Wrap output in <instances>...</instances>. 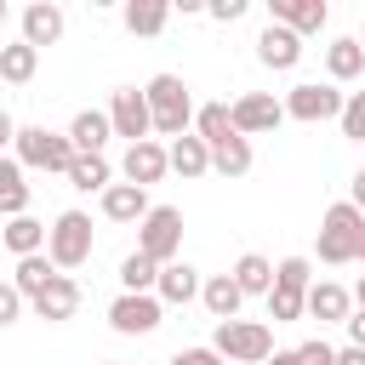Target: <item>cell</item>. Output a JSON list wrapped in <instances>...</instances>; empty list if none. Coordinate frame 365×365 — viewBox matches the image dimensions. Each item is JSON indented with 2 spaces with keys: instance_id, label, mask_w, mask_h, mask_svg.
<instances>
[{
  "instance_id": "cell-7",
  "label": "cell",
  "mask_w": 365,
  "mask_h": 365,
  "mask_svg": "<svg viewBox=\"0 0 365 365\" xmlns=\"http://www.w3.org/2000/svg\"><path fill=\"white\" fill-rule=\"evenodd\" d=\"M160 314H165V302H160L154 291H120V297L108 302V325H114L120 336H148V331L160 325Z\"/></svg>"
},
{
  "instance_id": "cell-33",
  "label": "cell",
  "mask_w": 365,
  "mask_h": 365,
  "mask_svg": "<svg viewBox=\"0 0 365 365\" xmlns=\"http://www.w3.org/2000/svg\"><path fill=\"white\" fill-rule=\"evenodd\" d=\"M274 285H279V291H297V297H308V285H314V268H308V257H285V262H274Z\"/></svg>"
},
{
  "instance_id": "cell-10",
  "label": "cell",
  "mask_w": 365,
  "mask_h": 365,
  "mask_svg": "<svg viewBox=\"0 0 365 365\" xmlns=\"http://www.w3.org/2000/svg\"><path fill=\"white\" fill-rule=\"evenodd\" d=\"M228 114H234V131H240V137H257V131H274V125L285 120V103L268 97V91H245Z\"/></svg>"
},
{
  "instance_id": "cell-45",
  "label": "cell",
  "mask_w": 365,
  "mask_h": 365,
  "mask_svg": "<svg viewBox=\"0 0 365 365\" xmlns=\"http://www.w3.org/2000/svg\"><path fill=\"white\" fill-rule=\"evenodd\" d=\"M354 302H359V308H365V279H359V285H354Z\"/></svg>"
},
{
  "instance_id": "cell-14",
  "label": "cell",
  "mask_w": 365,
  "mask_h": 365,
  "mask_svg": "<svg viewBox=\"0 0 365 365\" xmlns=\"http://www.w3.org/2000/svg\"><path fill=\"white\" fill-rule=\"evenodd\" d=\"M171 165H165V148L154 143V137H143V143H131L125 148V182H137V188H148V182H160Z\"/></svg>"
},
{
  "instance_id": "cell-21",
  "label": "cell",
  "mask_w": 365,
  "mask_h": 365,
  "mask_svg": "<svg viewBox=\"0 0 365 365\" xmlns=\"http://www.w3.org/2000/svg\"><path fill=\"white\" fill-rule=\"evenodd\" d=\"M234 285H240V297H268L274 291V262L268 257H257V251H245L240 262H234V274H228Z\"/></svg>"
},
{
  "instance_id": "cell-27",
  "label": "cell",
  "mask_w": 365,
  "mask_h": 365,
  "mask_svg": "<svg viewBox=\"0 0 365 365\" xmlns=\"http://www.w3.org/2000/svg\"><path fill=\"white\" fill-rule=\"evenodd\" d=\"M40 245H46V222H34L29 211L6 222V251H11V257H34Z\"/></svg>"
},
{
  "instance_id": "cell-40",
  "label": "cell",
  "mask_w": 365,
  "mask_h": 365,
  "mask_svg": "<svg viewBox=\"0 0 365 365\" xmlns=\"http://www.w3.org/2000/svg\"><path fill=\"white\" fill-rule=\"evenodd\" d=\"M342 325H348V342H354V348H365V308H359V314H348Z\"/></svg>"
},
{
  "instance_id": "cell-23",
  "label": "cell",
  "mask_w": 365,
  "mask_h": 365,
  "mask_svg": "<svg viewBox=\"0 0 365 365\" xmlns=\"http://www.w3.org/2000/svg\"><path fill=\"white\" fill-rule=\"evenodd\" d=\"M194 137H200L205 148H217V143L240 137V131H234V114H228V103H205V108H194Z\"/></svg>"
},
{
  "instance_id": "cell-48",
  "label": "cell",
  "mask_w": 365,
  "mask_h": 365,
  "mask_svg": "<svg viewBox=\"0 0 365 365\" xmlns=\"http://www.w3.org/2000/svg\"><path fill=\"white\" fill-rule=\"evenodd\" d=\"M359 279H365V274H359Z\"/></svg>"
},
{
  "instance_id": "cell-25",
  "label": "cell",
  "mask_w": 365,
  "mask_h": 365,
  "mask_svg": "<svg viewBox=\"0 0 365 365\" xmlns=\"http://www.w3.org/2000/svg\"><path fill=\"white\" fill-rule=\"evenodd\" d=\"M63 177H68L80 194H103V188L114 182V171H108V160H103V154H74V165H68Z\"/></svg>"
},
{
  "instance_id": "cell-39",
  "label": "cell",
  "mask_w": 365,
  "mask_h": 365,
  "mask_svg": "<svg viewBox=\"0 0 365 365\" xmlns=\"http://www.w3.org/2000/svg\"><path fill=\"white\" fill-rule=\"evenodd\" d=\"M171 365H228V359H217L211 348H182V354H177Z\"/></svg>"
},
{
  "instance_id": "cell-35",
  "label": "cell",
  "mask_w": 365,
  "mask_h": 365,
  "mask_svg": "<svg viewBox=\"0 0 365 365\" xmlns=\"http://www.w3.org/2000/svg\"><path fill=\"white\" fill-rule=\"evenodd\" d=\"M268 319H274V325H291V319H302V297L274 285V291H268Z\"/></svg>"
},
{
  "instance_id": "cell-41",
  "label": "cell",
  "mask_w": 365,
  "mask_h": 365,
  "mask_svg": "<svg viewBox=\"0 0 365 365\" xmlns=\"http://www.w3.org/2000/svg\"><path fill=\"white\" fill-rule=\"evenodd\" d=\"M348 205H354V211H359V217H365V171H359V177H354V182H348Z\"/></svg>"
},
{
  "instance_id": "cell-24",
  "label": "cell",
  "mask_w": 365,
  "mask_h": 365,
  "mask_svg": "<svg viewBox=\"0 0 365 365\" xmlns=\"http://www.w3.org/2000/svg\"><path fill=\"white\" fill-rule=\"evenodd\" d=\"M51 279H57V268H51V257H46V251L17 257V279H11V285H17V297H23V302H34V297H40Z\"/></svg>"
},
{
  "instance_id": "cell-38",
  "label": "cell",
  "mask_w": 365,
  "mask_h": 365,
  "mask_svg": "<svg viewBox=\"0 0 365 365\" xmlns=\"http://www.w3.org/2000/svg\"><path fill=\"white\" fill-rule=\"evenodd\" d=\"M23 314V297H17V285H0V325H11Z\"/></svg>"
},
{
  "instance_id": "cell-36",
  "label": "cell",
  "mask_w": 365,
  "mask_h": 365,
  "mask_svg": "<svg viewBox=\"0 0 365 365\" xmlns=\"http://www.w3.org/2000/svg\"><path fill=\"white\" fill-rule=\"evenodd\" d=\"M297 359H302V365H331V359H336V348H331V342H319V336H308V342L297 348Z\"/></svg>"
},
{
  "instance_id": "cell-22",
  "label": "cell",
  "mask_w": 365,
  "mask_h": 365,
  "mask_svg": "<svg viewBox=\"0 0 365 365\" xmlns=\"http://www.w3.org/2000/svg\"><path fill=\"white\" fill-rule=\"evenodd\" d=\"M200 302H205L211 319H234L245 297H240V285H234L228 274H211V279H200Z\"/></svg>"
},
{
  "instance_id": "cell-12",
  "label": "cell",
  "mask_w": 365,
  "mask_h": 365,
  "mask_svg": "<svg viewBox=\"0 0 365 365\" xmlns=\"http://www.w3.org/2000/svg\"><path fill=\"white\" fill-rule=\"evenodd\" d=\"M63 40V6H51V0H34V6H23V46H57Z\"/></svg>"
},
{
  "instance_id": "cell-16",
  "label": "cell",
  "mask_w": 365,
  "mask_h": 365,
  "mask_svg": "<svg viewBox=\"0 0 365 365\" xmlns=\"http://www.w3.org/2000/svg\"><path fill=\"white\" fill-rule=\"evenodd\" d=\"M348 308H354V297H348L342 285H331V279L308 285V297H302V314H314L319 325H342V319H348Z\"/></svg>"
},
{
  "instance_id": "cell-15",
  "label": "cell",
  "mask_w": 365,
  "mask_h": 365,
  "mask_svg": "<svg viewBox=\"0 0 365 365\" xmlns=\"http://www.w3.org/2000/svg\"><path fill=\"white\" fill-rule=\"evenodd\" d=\"M103 217H108V222H143V217H148V188H137V182H108V188H103Z\"/></svg>"
},
{
  "instance_id": "cell-9",
  "label": "cell",
  "mask_w": 365,
  "mask_h": 365,
  "mask_svg": "<svg viewBox=\"0 0 365 365\" xmlns=\"http://www.w3.org/2000/svg\"><path fill=\"white\" fill-rule=\"evenodd\" d=\"M108 131L114 137H125V148L131 143H143L154 125H148V103H143V91L137 86H120L114 97H108Z\"/></svg>"
},
{
  "instance_id": "cell-42",
  "label": "cell",
  "mask_w": 365,
  "mask_h": 365,
  "mask_svg": "<svg viewBox=\"0 0 365 365\" xmlns=\"http://www.w3.org/2000/svg\"><path fill=\"white\" fill-rule=\"evenodd\" d=\"M331 365H365V348H354V342H348V348H336V359H331Z\"/></svg>"
},
{
  "instance_id": "cell-46",
  "label": "cell",
  "mask_w": 365,
  "mask_h": 365,
  "mask_svg": "<svg viewBox=\"0 0 365 365\" xmlns=\"http://www.w3.org/2000/svg\"><path fill=\"white\" fill-rule=\"evenodd\" d=\"M0 23H6V0H0Z\"/></svg>"
},
{
  "instance_id": "cell-28",
  "label": "cell",
  "mask_w": 365,
  "mask_h": 365,
  "mask_svg": "<svg viewBox=\"0 0 365 365\" xmlns=\"http://www.w3.org/2000/svg\"><path fill=\"white\" fill-rule=\"evenodd\" d=\"M34 68H40V51L34 46H0V80H11V86H29L34 80Z\"/></svg>"
},
{
  "instance_id": "cell-20",
  "label": "cell",
  "mask_w": 365,
  "mask_h": 365,
  "mask_svg": "<svg viewBox=\"0 0 365 365\" xmlns=\"http://www.w3.org/2000/svg\"><path fill=\"white\" fill-rule=\"evenodd\" d=\"M165 165H171V171H182V177H205V171H211V148H205L194 131H182V137L165 148Z\"/></svg>"
},
{
  "instance_id": "cell-43",
  "label": "cell",
  "mask_w": 365,
  "mask_h": 365,
  "mask_svg": "<svg viewBox=\"0 0 365 365\" xmlns=\"http://www.w3.org/2000/svg\"><path fill=\"white\" fill-rule=\"evenodd\" d=\"M11 137H17V125H11V114L0 108V154H6V143H11Z\"/></svg>"
},
{
  "instance_id": "cell-5",
  "label": "cell",
  "mask_w": 365,
  "mask_h": 365,
  "mask_svg": "<svg viewBox=\"0 0 365 365\" xmlns=\"http://www.w3.org/2000/svg\"><path fill=\"white\" fill-rule=\"evenodd\" d=\"M46 257H51L57 274L91 262V217H86V211H63V217L46 228Z\"/></svg>"
},
{
  "instance_id": "cell-13",
  "label": "cell",
  "mask_w": 365,
  "mask_h": 365,
  "mask_svg": "<svg viewBox=\"0 0 365 365\" xmlns=\"http://www.w3.org/2000/svg\"><path fill=\"white\" fill-rule=\"evenodd\" d=\"M257 57H262V68H297L302 63V40L291 29H279V23H268L257 34Z\"/></svg>"
},
{
  "instance_id": "cell-1",
  "label": "cell",
  "mask_w": 365,
  "mask_h": 365,
  "mask_svg": "<svg viewBox=\"0 0 365 365\" xmlns=\"http://www.w3.org/2000/svg\"><path fill=\"white\" fill-rule=\"evenodd\" d=\"M319 262H365V217L348 200H336L319 217Z\"/></svg>"
},
{
  "instance_id": "cell-4",
  "label": "cell",
  "mask_w": 365,
  "mask_h": 365,
  "mask_svg": "<svg viewBox=\"0 0 365 365\" xmlns=\"http://www.w3.org/2000/svg\"><path fill=\"white\" fill-rule=\"evenodd\" d=\"M211 354H217V359H240V365H262V359L274 354V331H268L262 319H217Z\"/></svg>"
},
{
  "instance_id": "cell-26",
  "label": "cell",
  "mask_w": 365,
  "mask_h": 365,
  "mask_svg": "<svg viewBox=\"0 0 365 365\" xmlns=\"http://www.w3.org/2000/svg\"><path fill=\"white\" fill-rule=\"evenodd\" d=\"M0 211L6 217H23L29 211V182H23V165L11 154H0Z\"/></svg>"
},
{
  "instance_id": "cell-19",
  "label": "cell",
  "mask_w": 365,
  "mask_h": 365,
  "mask_svg": "<svg viewBox=\"0 0 365 365\" xmlns=\"http://www.w3.org/2000/svg\"><path fill=\"white\" fill-rule=\"evenodd\" d=\"M154 297H160V302H194V297H200V268H188V262H165L160 279H154Z\"/></svg>"
},
{
  "instance_id": "cell-6",
  "label": "cell",
  "mask_w": 365,
  "mask_h": 365,
  "mask_svg": "<svg viewBox=\"0 0 365 365\" xmlns=\"http://www.w3.org/2000/svg\"><path fill=\"white\" fill-rule=\"evenodd\" d=\"M143 234H137V251L148 257V262H177V251H182V211L177 205H148V217L137 222Z\"/></svg>"
},
{
  "instance_id": "cell-18",
  "label": "cell",
  "mask_w": 365,
  "mask_h": 365,
  "mask_svg": "<svg viewBox=\"0 0 365 365\" xmlns=\"http://www.w3.org/2000/svg\"><path fill=\"white\" fill-rule=\"evenodd\" d=\"M108 137H114V131H108V114H97V108H80V114L68 120V143H74V154H103Z\"/></svg>"
},
{
  "instance_id": "cell-11",
  "label": "cell",
  "mask_w": 365,
  "mask_h": 365,
  "mask_svg": "<svg viewBox=\"0 0 365 365\" xmlns=\"http://www.w3.org/2000/svg\"><path fill=\"white\" fill-rule=\"evenodd\" d=\"M325 0H268V23H279V29H291L297 40L302 34H319L325 29Z\"/></svg>"
},
{
  "instance_id": "cell-47",
  "label": "cell",
  "mask_w": 365,
  "mask_h": 365,
  "mask_svg": "<svg viewBox=\"0 0 365 365\" xmlns=\"http://www.w3.org/2000/svg\"><path fill=\"white\" fill-rule=\"evenodd\" d=\"M359 51H365V34H359Z\"/></svg>"
},
{
  "instance_id": "cell-32",
  "label": "cell",
  "mask_w": 365,
  "mask_h": 365,
  "mask_svg": "<svg viewBox=\"0 0 365 365\" xmlns=\"http://www.w3.org/2000/svg\"><path fill=\"white\" fill-rule=\"evenodd\" d=\"M154 279H160V262H148L143 251H131V257L120 262V285H125V291H154Z\"/></svg>"
},
{
  "instance_id": "cell-8",
  "label": "cell",
  "mask_w": 365,
  "mask_h": 365,
  "mask_svg": "<svg viewBox=\"0 0 365 365\" xmlns=\"http://www.w3.org/2000/svg\"><path fill=\"white\" fill-rule=\"evenodd\" d=\"M285 114H291V120H302V125L336 120V114H342V91H336V86H319V80L291 86V91H285Z\"/></svg>"
},
{
  "instance_id": "cell-29",
  "label": "cell",
  "mask_w": 365,
  "mask_h": 365,
  "mask_svg": "<svg viewBox=\"0 0 365 365\" xmlns=\"http://www.w3.org/2000/svg\"><path fill=\"white\" fill-rule=\"evenodd\" d=\"M120 17H125V29H131V34H160V29H165V17H171V6H165V0H131Z\"/></svg>"
},
{
  "instance_id": "cell-31",
  "label": "cell",
  "mask_w": 365,
  "mask_h": 365,
  "mask_svg": "<svg viewBox=\"0 0 365 365\" xmlns=\"http://www.w3.org/2000/svg\"><path fill=\"white\" fill-rule=\"evenodd\" d=\"M211 171H222V177H245V171H251V143H245V137L217 143V148H211Z\"/></svg>"
},
{
  "instance_id": "cell-2",
  "label": "cell",
  "mask_w": 365,
  "mask_h": 365,
  "mask_svg": "<svg viewBox=\"0 0 365 365\" xmlns=\"http://www.w3.org/2000/svg\"><path fill=\"white\" fill-rule=\"evenodd\" d=\"M143 103H148V125L160 131V137H182L188 131V120H194V103H188V86L177 80V74H154L148 86H143Z\"/></svg>"
},
{
  "instance_id": "cell-34",
  "label": "cell",
  "mask_w": 365,
  "mask_h": 365,
  "mask_svg": "<svg viewBox=\"0 0 365 365\" xmlns=\"http://www.w3.org/2000/svg\"><path fill=\"white\" fill-rule=\"evenodd\" d=\"M342 137L348 143H365V91H354V97H342Z\"/></svg>"
},
{
  "instance_id": "cell-17",
  "label": "cell",
  "mask_w": 365,
  "mask_h": 365,
  "mask_svg": "<svg viewBox=\"0 0 365 365\" xmlns=\"http://www.w3.org/2000/svg\"><path fill=\"white\" fill-rule=\"evenodd\" d=\"M74 308H80V285H74L68 274H57V279L34 297V314L51 319V325H57V319H74Z\"/></svg>"
},
{
  "instance_id": "cell-3",
  "label": "cell",
  "mask_w": 365,
  "mask_h": 365,
  "mask_svg": "<svg viewBox=\"0 0 365 365\" xmlns=\"http://www.w3.org/2000/svg\"><path fill=\"white\" fill-rule=\"evenodd\" d=\"M11 148H17V165H23V171H68V165H74V143H68V131L17 125Z\"/></svg>"
},
{
  "instance_id": "cell-44",
  "label": "cell",
  "mask_w": 365,
  "mask_h": 365,
  "mask_svg": "<svg viewBox=\"0 0 365 365\" xmlns=\"http://www.w3.org/2000/svg\"><path fill=\"white\" fill-rule=\"evenodd\" d=\"M262 365H302V359H297V348H285V354H268Z\"/></svg>"
},
{
  "instance_id": "cell-37",
  "label": "cell",
  "mask_w": 365,
  "mask_h": 365,
  "mask_svg": "<svg viewBox=\"0 0 365 365\" xmlns=\"http://www.w3.org/2000/svg\"><path fill=\"white\" fill-rule=\"evenodd\" d=\"M205 17H217V23H240V17H245V0H211Z\"/></svg>"
},
{
  "instance_id": "cell-30",
  "label": "cell",
  "mask_w": 365,
  "mask_h": 365,
  "mask_svg": "<svg viewBox=\"0 0 365 365\" xmlns=\"http://www.w3.org/2000/svg\"><path fill=\"white\" fill-rule=\"evenodd\" d=\"M325 68H331V80H354V74L365 68L359 40H331V46H325Z\"/></svg>"
}]
</instances>
